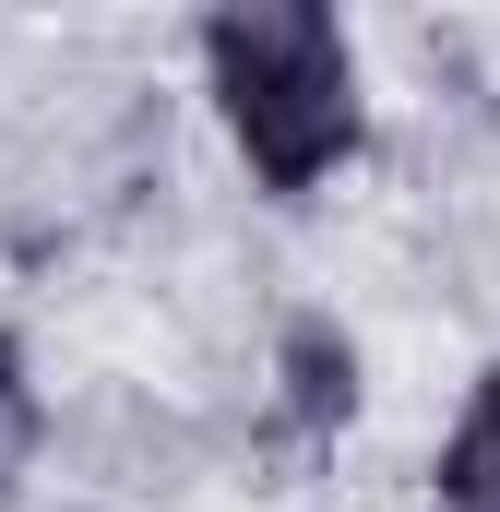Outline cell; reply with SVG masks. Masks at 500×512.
Instances as JSON below:
<instances>
[{
	"label": "cell",
	"instance_id": "6da1fadb",
	"mask_svg": "<svg viewBox=\"0 0 500 512\" xmlns=\"http://www.w3.org/2000/svg\"><path fill=\"white\" fill-rule=\"evenodd\" d=\"M203 72H215V108H227L262 191H310L322 167L358 155V60H346V24L322 0L215 12L203 24Z\"/></svg>",
	"mask_w": 500,
	"mask_h": 512
},
{
	"label": "cell",
	"instance_id": "7a4b0ae2",
	"mask_svg": "<svg viewBox=\"0 0 500 512\" xmlns=\"http://www.w3.org/2000/svg\"><path fill=\"white\" fill-rule=\"evenodd\" d=\"M346 405H358V346H346L334 322H286V417H298L310 441H334Z\"/></svg>",
	"mask_w": 500,
	"mask_h": 512
},
{
	"label": "cell",
	"instance_id": "3957f363",
	"mask_svg": "<svg viewBox=\"0 0 500 512\" xmlns=\"http://www.w3.org/2000/svg\"><path fill=\"white\" fill-rule=\"evenodd\" d=\"M441 512H500V370L477 382V405L441 441Z\"/></svg>",
	"mask_w": 500,
	"mask_h": 512
},
{
	"label": "cell",
	"instance_id": "277c9868",
	"mask_svg": "<svg viewBox=\"0 0 500 512\" xmlns=\"http://www.w3.org/2000/svg\"><path fill=\"white\" fill-rule=\"evenodd\" d=\"M24 429H36V405H24V346L0 334V465L24 453Z\"/></svg>",
	"mask_w": 500,
	"mask_h": 512
}]
</instances>
